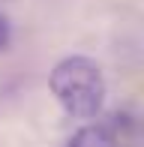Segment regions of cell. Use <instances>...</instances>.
<instances>
[{"instance_id":"7a4b0ae2","label":"cell","mask_w":144,"mask_h":147,"mask_svg":"<svg viewBox=\"0 0 144 147\" xmlns=\"http://www.w3.org/2000/svg\"><path fill=\"white\" fill-rule=\"evenodd\" d=\"M69 147H117V138L111 135L105 126L99 123H87L69 138Z\"/></svg>"},{"instance_id":"6da1fadb","label":"cell","mask_w":144,"mask_h":147,"mask_svg":"<svg viewBox=\"0 0 144 147\" xmlns=\"http://www.w3.org/2000/svg\"><path fill=\"white\" fill-rule=\"evenodd\" d=\"M48 90L60 108L75 120H90L102 111L105 102V78L90 57L72 54L54 63L48 72Z\"/></svg>"},{"instance_id":"3957f363","label":"cell","mask_w":144,"mask_h":147,"mask_svg":"<svg viewBox=\"0 0 144 147\" xmlns=\"http://www.w3.org/2000/svg\"><path fill=\"white\" fill-rule=\"evenodd\" d=\"M9 39H12V24H9V18L0 12V51L9 45Z\"/></svg>"}]
</instances>
